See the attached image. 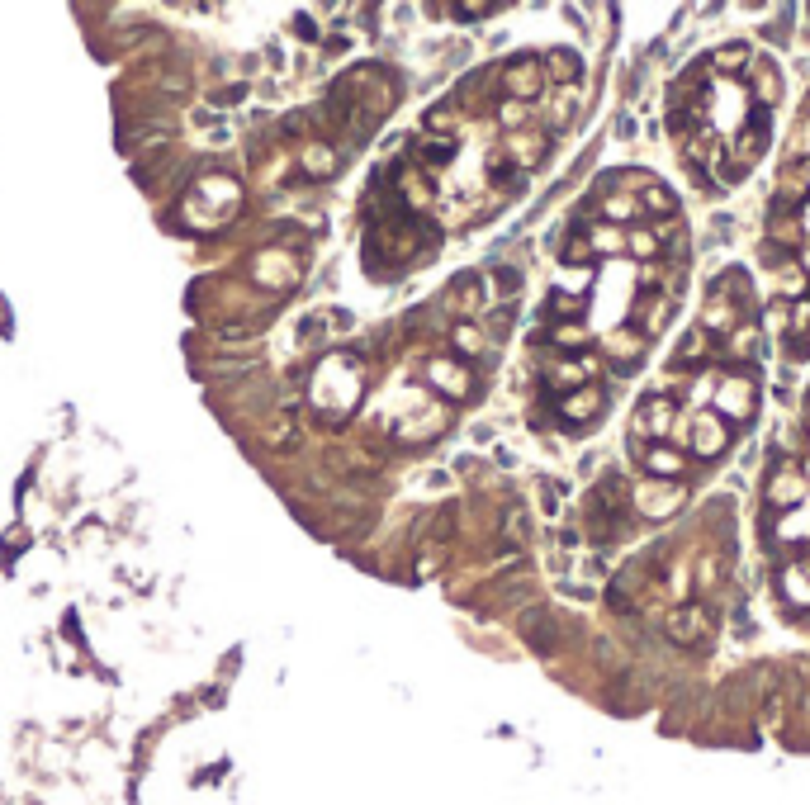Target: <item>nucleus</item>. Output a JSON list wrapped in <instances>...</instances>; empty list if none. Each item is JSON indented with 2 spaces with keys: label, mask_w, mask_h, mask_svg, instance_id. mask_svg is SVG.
<instances>
[{
  "label": "nucleus",
  "mask_w": 810,
  "mask_h": 805,
  "mask_svg": "<svg viewBox=\"0 0 810 805\" xmlns=\"http://www.w3.org/2000/svg\"><path fill=\"white\" fill-rule=\"evenodd\" d=\"M630 488L621 474H607V479H597L593 488H588V498H583V531H588V540H597V545H612V540H621L630 531Z\"/></svg>",
  "instance_id": "f257e3e1"
},
{
  "label": "nucleus",
  "mask_w": 810,
  "mask_h": 805,
  "mask_svg": "<svg viewBox=\"0 0 810 805\" xmlns=\"http://www.w3.org/2000/svg\"><path fill=\"white\" fill-rule=\"evenodd\" d=\"M664 569H668L664 550H649L645 559H630L626 569L612 578V588H607L612 611H640L654 592H664Z\"/></svg>",
  "instance_id": "f03ea898"
},
{
  "label": "nucleus",
  "mask_w": 810,
  "mask_h": 805,
  "mask_svg": "<svg viewBox=\"0 0 810 805\" xmlns=\"http://www.w3.org/2000/svg\"><path fill=\"white\" fill-rule=\"evenodd\" d=\"M673 446L683 450L687 460H716V455L730 450V427H725L711 408H692V412L678 417V427H673Z\"/></svg>",
  "instance_id": "7ed1b4c3"
},
{
  "label": "nucleus",
  "mask_w": 810,
  "mask_h": 805,
  "mask_svg": "<svg viewBox=\"0 0 810 805\" xmlns=\"http://www.w3.org/2000/svg\"><path fill=\"white\" fill-rule=\"evenodd\" d=\"M664 635L678 644V649H706L711 635H716V616H711V607H702V602H678V607H668V616H664Z\"/></svg>",
  "instance_id": "20e7f679"
},
{
  "label": "nucleus",
  "mask_w": 810,
  "mask_h": 805,
  "mask_svg": "<svg viewBox=\"0 0 810 805\" xmlns=\"http://www.w3.org/2000/svg\"><path fill=\"white\" fill-rule=\"evenodd\" d=\"M711 412H716L725 427H730V422H749V417L758 412L754 375H720L716 389H711Z\"/></svg>",
  "instance_id": "39448f33"
},
{
  "label": "nucleus",
  "mask_w": 810,
  "mask_h": 805,
  "mask_svg": "<svg viewBox=\"0 0 810 805\" xmlns=\"http://www.w3.org/2000/svg\"><path fill=\"white\" fill-rule=\"evenodd\" d=\"M687 502V483L683 479H640L630 483V507L645 521H664L673 517Z\"/></svg>",
  "instance_id": "423d86ee"
},
{
  "label": "nucleus",
  "mask_w": 810,
  "mask_h": 805,
  "mask_svg": "<svg viewBox=\"0 0 810 805\" xmlns=\"http://www.w3.org/2000/svg\"><path fill=\"white\" fill-rule=\"evenodd\" d=\"M678 403L664 394H649L640 398V408H635V417H630V436L635 441H668L673 436V427H678Z\"/></svg>",
  "instance_id": "0eeeda50"
},
{
  "label": "nucleus",
  "mask_w": 810,
  "mask_h": 805,
  "mask_svg": "<svg viewBox=\"0 0 810 805\" xmlns=\"http://www.w3.org/2000/svg\"><path fill=\"white\" fill-rule=\"evenodd\" d=\"M630 455L645 469V479H683L687 465H692L683 450L668 446V441H630Z\"/></svg>",
  "instance_id": "6e6552de"
},
{
  "label": "nucleus",
  "mask_w": 810,
  "mask_h": 805,
  "mask_svg": "<svg viewBox=\"0 0 810 805\" xmlns=\"http://www.w3.org/2000/svg\"><path fill=\"white\" fill-rule=\"evenodd\" d=\"M806 493H810L806 465H796V460H777L773 474H768V502H773V507H796V502H806Z\"/></svg>",
  "instance_id": "1a4fd4ad"
},
{
  "label": "nucleus",
  "mask_w": 810,
  "mask_h": 805,
  "mask_svg": "<svg viewBox=\"0 0 810 805\" xmlns=\"http://www.w3.org/2000/svg\"><path fill=\"white\" fill-rule=\"evenodd\" d=\"M744 76H749V100H754V109H768L777 105V95H782V72H777V62H768V57H749V67H744Z\"/></svg>",
  "instance_id": "9d476101"
},
{
  "label": "nucleus",
  "mask_w": 810,
  "mask_h": 805,
  "mask_svg": "<svg viewBox=\"0 0 810 805\" xmlns=\"http://www.w3.org/2000/svg\"><path fill=\"white\" fill-rule=\"evenodd\" d=\"M607 412V394H602V384H583V389H574V394L559 398V417L564 422H574V427H583V422H597Z\"/></svg>",
  "instance_id": "9b49d317"
},
{
  "label": "nucleus",
  "mask_w": 810,
  "mask_h": 805,
  "mask_svg": "<svg viewBox=\"0 0 810 805\" xmlns=\"http://www.w3.org/2000/svg\"><path fill=\"white\" fill-rule=\"evenodd\" d=\"M668 313H673V299H668L664 289H649V294H640L635 299V332L640 337H659L664 332Z\"/></svg>",
  "instance_id": "f8f14e48"
},
{
  "label": "nucleus",
  "mask_w": 810,
  "mask_h": 805,
  "mask_svg": "<svg viewBox=\"0 0 810 805\" xmlns=\"http://www.w3.org/2000/svg\"><path fill=\"white\" fill-rule=\"evenodd\" d=\"M545 379H550V389L574 394V389H583V384H597V360L593 356H569V360H559Z\"/></svg>",
  "instance_id": "ddd939ff"
},
{
  "label": "nucleus",
  "mask_w": 810,
  "mask_h": 805,
  "mask_svg": "<svg viewBox=\"0 0 810 805\" xmlns=\"http://www.w3.org/2000/svg\"><path fill=\"white\" fill-rule=\"evenodd\" d=\"M540 81H545V72H540L536 57H517V62H507V72H503L507 100H531V95L540 90Z\"/></svg>",
  "instance_id": "4468645a"
},
{
  "label": "nucleus",
  "mask_w": 810,
  "mask_h": 805,
  "mask_svg": "<svg viewBox=\"0 0 810 805\" xmlns=\"http://www.w3.org/2000/svg\"><path fill=\"white\" fill-rule=\"evenodd\" d=\"M777 588H782V597H787L792 607L806 611L810 607V559H787L782 573H777Z\"/></svg>",
  "instance_id": "2eb2a0df"
},
{
  "label": "nucleus",
  "mask_w": 810,
  "mask_h": 805,
  "mask_svg": "<svg viewBox=\"0 0 810 805\" xmlns=\"http://www.w3.org/2000/svg\"><path fill=\"white\" fill-rule=\"evenodd\" d=\"M777 209H801V204H810V161H796L787 176L777 180Z\"/></svg>",
  "instance_id": "dca6fc26"
},
{
  "label": "nucleus",
  "mask_w": 810,
  "mask_h": 805,
  "mask_svg": "<svg viewBox=\"0 0 810 805\" xmlns=\"http://www.w3.org/2000/svg\"><path fill=\"white\" fill-rule=\"evenodd\" d=\"M640 214H649L654 223H673V218H678V199H673L668 185L645 180V185H640Z\"/></svg>",
  "instance_id": "f3484780"
},
{
  "label": "nucleus",
  "mask_w": 810,
  "mask_h": 805,
  "mask_svg": "<svg viewBox=\"0 0 810 805\" xmlns=\"http://www.w3.org/2000/svg\"><path fill=\"white\" fill-rule=\"evenodd\" d=\"M749 48H739V43H725V48H716V53L706 57V67H711V76L716 81H739L744 76V67H749Z\"/></svg>",
  "instance_id": "a211bd4d"
},
{
  "label": "nucleus",
  "mask_w": 810,
  "mask_h": 805,
  "mask_svg": "<svg viewBox=\"0 0 810 805\" xmlns=\"http://www.w3.org/2000/svg\"><path fill=\"white\" fill-rule=\"evenodd\" d=\"M645 346H649V337H640L635 327H621V332L607 337V351H612L616 370H635V360L645 356Z\"/></svg>",
  "instance_id": "6ab92c4d"
},
{
  "label": "nucleus",
  "mask_w": 810,
  "mask_h": 805,
  "mask_svg": "<svg viewBox=\"0 0 810 805\" xmlns=\"http://www.w3.org/2000/svg\"><path fill=\"white\" fill-rule=\"evenodd\" d=\"M540 72H545V81H550V86H578L583 62H578V53H569V48H555V53L540 62Z\"/></svg>",
  "instance_id": "aec40b11"
},
{
  "label": "nucleus",
  "mask_w": 810,
  "mask_h": 805,
  "mask_svg": "<svg viewBox=\"0 0 810 805\" xmlns=\"http://www.w3.org/2000/svg\"><path fill=\"white\" fill-rule=\"evenodd\" d=\"M787 346H792V356H806V351H810V294L792 299V318H787Z\"/></svg>",
  "instance_id": "412c9836"
},
{
  "label": "nucleus",
  "mask_w": 810,
  "mask_h": 805,
  "mask_svg": "<svg viewBox=\"0 0 810 805\" xmlns=\"http://www.w3.org/2000/svg\"><path fill=\"white\" fill-rule=\"evenodd\" d=\"M711 356H716V337L702 332V327H692V332L683 337V346L673 351V370H687L692 360H711Z\"/></svg>",
  "instance_id": "4be33fe9"
},
{
  "label": "nucleus",
  "mask_w": 810,
  "mask_h": 805,
  "mask_svg": "<svg viewBox=\"0 0 810 805\" xmlns=\"http://www.w3.org/2000/svg\"><path fill=\"white\" fill-rule=\"evenodd\" d=\"M697 592L702 597H720V588H725V559L716 555V550H706V555H697Z\"/></svg>",
  "instance_id": "5701e85b"
},
{
  "label": "nucleus",
  "mask_w": 810,
  "mask_h": 805,
  "mask_svg": "<svg viewBox=\"0 0 810 805\" xmlns=\"http://www.w3.org/2000/svg\"><path fill=\"white\" fill-rule=\"evenodd\" d=\"M507 152H512L517 166H540L545 152H550V138L545 133H517V138H507Z\"/></svg>",
  "instance_id": "b1692460"
},
{
  "label": "nucleus",
  "mask_w": 810,
  "mask_h": 805,
  "mask_svg": "<svg viewBox=\"0 0 810 805\" xmlns=\"http://www.w3.org/2000/svg\"><path fill=\"white\" fill-rule=\"evenodd\" d=\"M578 114V86H559L555 95H545V119L550 128H564Z\"/></svg>",
  "instance_id": "393cba45"
},
{
  "label": "nucleus",
  "mask_w": 810,
  "mask_h": 805,
  "mask_svg": "<svg viewBox=\"0 0 810 805\" xmlns=\"http://www.w3.org/2000/svg\"><path fill=\"white\" fill-rule=\"evenodd\" d=\"M768 237H773V242H782V247H801V242H806V237H801V218H796L792 209H777V204H773Z\"/></svg>",
  "instance_id": "a878e982"
},
{
  "label": "nucleus",
  "mask_w": 810,
  "mask_h": 805,
  "mask_svg": "<svg viewBox=\"0 0 810 805\" xmlns=\"http://www.w3.org/2000/svg\"><path fill=\"white\" fill-rule=\"evenodd\" d=\"M602 218H607L612 228H626L630 218H640V199H635V195H621V190H616V195L602 199Z\"/></svg>",
  "instance_id": "bb28decb"
},
{
  "label": "nucleus",
  "mask_w": 810,
  "mask_h": 805,
  "mask_svg": "<svg viewBox=\"0 0 810 805\" xmlns=\"http://www.w3.org/2000/svg\"><path fill=\"white\" fill-rule=\"evenodd\" d=\"M626 247H630V256H640V261H659V256H664L654 228H626Z\"/></svg>",
  "instance_id": "cd10ccee"
},
{
  "label": "nucleus",
  "mask_w": 810,
  "mask_h": 805,
  "mask_svg": "<svg viewBox=\"0 0 810 805\" xmlns=\"http://www.w3.org/2000/svg\"><path fill=\"white\" fill-rule=\"evenodd\" d=\"M597 251L593 242H588V233H583V218L574 223V233H569V242H564V266H588Z\"/></svg>",
  "instance_id": "c85d7f7f"
},
{
  "label": "nucleus",
  "mask_w": 810,
  "mask_h": 805,
  "mask_svg": "<svg viewBox=\"0 0 810 805\" xmlns=\"http://www.w3.org/2000/svg\"><path fill=\"white\" fill-rule=\"evenodd\" d=\"M432 379L441 384V389H450V394H465V389H469V375L460 370V365H455V360H436V365H432Z\"/></svg>",
  "instance_id": "c756f323"
},
{
  "label": "nucleus",
  "mask_w": 810,
  "mask_h": 805,
  "mask_svg": "<svg viewBox=\"0 0 810 805\" xmlns=\"http://www.w3.org/2000/svg\"><path fill=\"white\" fill-rule=\"evenodd\" d=\"M550 337H555V346H564V351H578V346H588V341H593V332L574 318V322H559Z\"/></svg>",
  "instance_id": "7c9ffc66"
},
{
  "label": "nucleus",
  "mask_w": 810,
  "mask_h": 805,
  "mask_svg": "<svg viewBox=\"0 0 810 805\" xmlns=\"http://www.w3.org/2000/svg\"><path fill=\"white\" fill-rule=\"evenodd\" d=\"M479 285L484 280H474V275H465L460 285H455V294H450V308H460V313H469V308L484 304V294H479Z\"/></svg>",
  "instance_id": "2f4dec72"
},
{
  "label": "nucleus",
  "mask_w": 810,
  "mask_h": 805,
  "mask_svg": "<svg viewBox=\"0 0 810 805\" xmlns=\"http://www.w3.org/2000/svg\"><path fill=\"white\" fill-rule=\"evenodd\" d=\"M522 626H526V640L536 644V649H545V644H550V640H545V626H555V621H550L545 611H531V616H526Z\"/></svg>",
  "instance_id": "473e14b6"
},
{
  "label": "nucleus",
  "mask_w": 810,
  "mask_h": 805,
  "mask_svg": "<svg viewBox=\"0 0 810 805\" xmlns=\"http://www.w3.org/2000/svg\"><path fill=\"white\" fill-rule=\"evenodd\" d=\"M455 346H460L465 356H479V351H484V332L465 322V327H455Z\"/></svg>",
  "instance_id": "72a5a7b5"
},
{
  "label": "nucleus",
  "mask_w": 810,
  "mask_h": 805,
  "mask_svg": "<svg viewBox=\"0 0 810 805\" xmlns=\"http://www.w3.org/2000/svg\"><path fill=\"white\" fill-rule=\"evenodd\" d=\"M787 318H792V308H787V304H773V308H768V332L787 337Z\"/></svg>",
  "instance_id": "f704fd0d"
},
{
  "label": "nucleus",
  "mask_w": 810,
  "mask_h": 805,
  "mask_svg": "<svg viewBox=\"0 0 810 805\" xmlns=\"http://www.w3.org/2000/svg\"><path fill=\"white\" fill-rule=\"evenodd\" d=\"M792 152H796L801 161H810V114L801 119V128H796V147H792Z\"/></svg>",
  "instance_id": "c9c22d12"
},
{
  "label": "nucleus",
  "mask_w": 810,
  "mask_h": 805,
  "mask_svg": "<svg viewBox=\"0 0 810 805\" xmlns=\"http://www.w3.org/2000/svg\"><path fill=\"white\" fill-rule=\"evenodd\" d=\"M455 15L460 19H484V15H493V5H455Z\"/></svg>",
  "instance_id": "e433bc0d"
},
{
  "label": "nucleus",
  "mask_w": 810,
  "mask_h": 805,
  "mask_svg": "<svg viewBox=\"0 0 810 805\" xmlns=\"http://www.w3.org/2000/svg\"><path fill=\"white\" fill-rule=\"evenodd\" d=\"M522 119H526V105L507 100V105H503V124H522Z\"/></svg>",
  "instance_id": "4c0bfd02"
},
{
  "label": "nucleus",
  "mask_w": 810,
  "mask_h": 805,
  "mask_svg": "<svg viewBox=\"0 0 810 805\" xmlns=\"http://www.w3.org/2000/svg\"><path fill=\"white\" fill-rule=\"evenodd\" d=\"M294 34H299V38H318V24H313L308 15H299V19H294Z\"/></svg>",
  "instance_id": "58836bf2"
},
{
  "label": "nucleus",
  "mask_w": 810,
  "mask_h": 805,
  "mask_svg": "<svg viewBox=\"0 0 810 805\" xmlns=\"http://www.w3.org/2000/svg\"><path fill=\"white\" fill-rule=\"evenodd\" d=\"M550 308H555V313H578V308H583V299H564V294H559ZM550 308H545V313H550Z\"/></svg>",
  "instance_id": "ea45409f"
},
{
  "label": "nucleus",
  "mask_w": 810,
  "mask_h": 805,
  "mask_svg": "<svg viewBox=\"0 0 810 805\" xmlns=\"http://www.w3.org/2000/svg\"><path fill=\"white\" fill-rule=\"evenodd\" d=\"M796 218H801V237L810 242V204H801V209H796Z\"/></svg>",
  "instance_id": "a19ab883"
},
{
  "label": "nucleus",
  "mask_w": 810,
  "mask_h": 805,
  "mask_svg": "<svg viewBox=\"0 0 810 805\" xmlns=\"http://www.w3.org/2000/svg\"><path fill=\"white\" fill-rule=\"evenodd\" d=\"M801 270H806V275H810V242H806V247H801Z\"/></svg>",
  "instance_id": "79ce46f5"
}]
</instances>
